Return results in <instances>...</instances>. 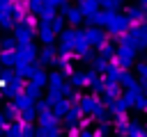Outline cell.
<instances>
[{
	"instance_id": "1",
	"label": "cell",
	"mask_w": 147,
	"mask_h": 137,
	"mask_svg": "<svg viewBox=\"0 0 147 137\" xmlns=\"http://www.w3.org/2000/svg\"><path fill=\"white\" fill-rule=\"evenodd\" d=\"M83 32H85L87 43H90L92 48H96V50H99V48H101V46L108 41V37H106V32L101 30V25H87Z\"/></svg>"
},
{
	"instance_id": "2",
	"label": "cell",
	"mask_w": 147,
	"mask_h": 137,
	"mask_svg": "<svg viewBox=\"0 0 147 137\" xmlns=\"http://www.w3.org/2000/svg\"><path fill=\"white\" fill-rule=\"evenodd\" d=\"M136 50L138 48H133V46H119L117 55H115V62L119 66H124V68H131L136 64Z\"/></svg>"
},
{
	"instance_id": "3",
	"label": "cell",
	"mask_w": 147,
	"mask_h": 137,
	"mask_svg": "<svg viewBox=\"0 0 147 137\" xmlns=\"http://www.w3.org/2000/svg\"><path fill=\"white\" fill-rule=\"evenodd\" d=\"M129 27H131V21H129V16H126V14H124V16H122V14H117V16L113 18V23H108V25H106V30H108V34H110L113 39H115V37H119L122 32H126Z\"/></svg>"
},
{
	"instance_id": "4",
	"label": "cell",
	"mask_w": 147,
	"mask_h": 137,
	"mask_svg": "<svg viewBox=\"0 0 147 137\" xmlns=\"http://www.w3.org/2000/svg\"><path fill=\"white\" fill-rule=\"evenodd\" d=\"M11 34L18 39V43H28V41H32L34 37H37V27H32V25H28V23H16L14 25V30H11Z\"/></svg>"
},
{
	"instance_id": "5",
	"label": "cell",
	"mask_w": 147,
	"mask_h": 137,
	"mask_svg": "<svg viewBox=\"0 0 147 137\" xmlns=\"http://www.w3.org/2000/svg\"><path fill=\"white\" fill-rule=\"evenodd\" d=\"M37 55H39V50H37V46H34L32 41L16 46V59H18V62H34Z\"/></svg>"
},
{
	"instance_id": "6",
	"label": "cell",
	"mask_w": 147,
	"mask_h": 137,
	"mask_svg": "<svg viewBox=\"0 0 147 137\" xmlns=\"http://www.w3.org/2000/svg\"><path fill=\"white\" fill-rule=\"evenodd\" d=\"M57 55H60V50L55 48V43H44V48L39 50L37 64H41V66H53L55 59H57Z\"/></svg>"
},
{
	"instance_id": "7",
	"label": "cell",
	"mask_w": 147,
	"mask_h": 137,
	"mask_svg": "<svg viewBox=\"0 0 147 137\" xmlns=\"http://www.w3.org/2000/svg\"><path fill=\"white\" fill-rule=\"evenodd\" d=\"M57 37H60V34L51 27V23H41V21H39V25H37V39H39L41 43H55Z\"/></svg>"
},
{
	"instance_id": "8",
	"label": "cell",
	"mask_w": 147,
	"mask_h": 137,
	"mask_svg": "<svg viewBox=\"0 0 147 137\" xmlns=\"http://www.w3.org/2000/svg\"><path fill=\"white\" fill-rule=\"evenodd\" d=\"M119 84L126 89V91H136V94H142L145 91V87H142V82H138V78L133 75V73H129V68L124 71V75H122V80H119Z\"/></svg>"
},
{
	"instance_id": "9",
	"label": "cell",
	"mask_w": 147,
	"mask_h": 137,
	"mask_svg": "<svg viewBox=\"0 0 147 137\" xmlns=\"http://www.w3.org/2000/svg\"><path fill=\"white\" fill-rule=\"evenodd\" d=\"M101 96H103V103H106V105L115 103V100L119 98V82L106 78V87H103V94H101Z\"/></svg>"
},
{
	"instance_id": "10",
	"label": "cell",
	"mask_w": 147,
	"mask_h": 137,
	"mask_svg": "<svg viewBox=\"0 0 147 137\" xmlns=\"http://www.w3.org/2000/svg\"><path fill=\"white\" fill-rule=\"evenodd\" d=\"M101 103H103V100H99V96H83V98L78 100V105H80L83 114H94V112H96V107H99Z\"/></svg>"
},
{
	"instance_id": "11",
	"label": "cell",
	"mask_w": 147,
	"mask_h": 137,
	"mask_svg": "<svg viewBox=\"0 0 147 137\" xmlns=\"http://www.w3.org/2000/svg\"><path fill=\"white\" fill-rule=\"evenodd\" d=\"M126 16H129L131 23H145L147 11H145L142 5H131V7H126Z\"/></svg>"
},
{
	"instance_id": "12",
	"label": "cell",
	"mask_w": 147,
	"mask_h": 137,
	"mask_svg": "<svg viewBox=\"0 0 147 137\" xmlns=\"http://www.w3.org/2000/svg\"><path fill=\"white\" fill-rule=\"evenodd\" d=\"M30 80H32V82H37L39 87H48V73L44 71V66H41V64H32Z\"/></svg>"
},
{
	"instance_id": "13",
	"label": "cell",
	"mask_w": 147,
	"mask_h": 137,
	"mask_svg": "<svg viewBox=\"0 0 147 137\" xmlns=\"http://www.w3.org/2000/svg\"><path fill=\"white\" fill-rule=\"evenodd\" d=\"M80 119H83V110H80L78 103H74V105L69 107V112L64 114V123H67V126H74V123H80Z\"/></svg>"
},
{
	"instance_id": "14",
	"label": "cell",
	"mask_w": 147,
	"mask_h": 137,
	"mask_svg": "<svg viewBox=\"0 0 147 137\" xmlns=\"http://www.w3.org/2000/svg\"><path fill=\"white\" fill-rule=\"evenodd\" d=\"M124 71H126V68H124V66H119V64L113 59V62H110V66L106 68V73H103V75H106L108 80H115V82H119V80H122V75H124Z\"/></svg>"
},
{
	"instance_id": "15",
	"label": "cell",
	"mask_w": 147,
	"mask_h": 137,
	"mask_svg": "<svg viewBox=\"0 0 147 137\" xmlns=\"http://www.w3.org/2000/svg\"><path fill=\"white\" fill-rule=\"evenodd\" d=\"M62 84H64V73H62L60 68H53V71L48 73V87L62 89Z\"/></svg>"
},
{
	"instance_id": "16",
	"label": "cell",
	"mask_w": 147,
	"mask_h": 137,
	"mask_svg": "<svg viewBox=\"0 0 147 137\" xmlns=\"http://www.w3.org/2000/svg\"><path fill=\"white\" fill-rule=\"evenodd\" d=\"M69 80H71V84H74V87H78V89H85V87L90 84L87 71H74V75H71Z\"/></svg>"
},
{
	"instance_id": "17",
	"label": "cell",
	"mask_w": 147,
	"mask_h": 137,
	"mask_svg": "<svg viewBox=\"0 0 147 137\" xmlns=\"http://www.w3.org/2000/svg\"><path fill=\"white\" fill-rule=\"evenodd\" d=\"M57 121H60V119L55 116L53 107H51V110H44V112L37 114V123H39V126H51V123H57Z\"/></svg>"
},
{
	"instance_id": "18",
	"label": "cell",
	"mask_w": 147,
	"mask_h": 137,
	"mask_svg": "<svg viewBox=\"0 0 147 137\" xmlns=\"http://www.w3.org/2000/svg\"><path fill=\"white\" fill-rule=\"evenodd\" d=\"M5 135H9V137H23V121L21 119H14L11 123H7Z\"/></svg>"
},
{
	"instance_id": "19",
	"label": "cell",
	"mask_w": 147,
	"mask_h": 137,
	"mask_svg": "<svg viewBox=\"0 0 147 137\" xmlns=\"http://www.w3.org/2000/svg\"><path fill=\"white\" fill-rule=\"evenodd\" d=\"M55 16H57V7L55 5H44V9L39 11V21L41 23H51Z\"/></svg>"
},
{
	"instance_id": "20",
	"label": "cell",
	"mask_w": 147,
	"mask_h": 137,
	"mask_svg": "<svg viewBox=\"0 0 147 137\" xmlns=\"http://www.w3.org/2000/svg\"><path fill=\"white\" fill-rule=\"evenodd\" d=\"M80 21H85V14L80 7H71L69 14H67V23L69 25H80Z\"/></svg>"
},
{
	"instance_id": "21",
	"label": "cell",
	"mask_w": 147,
	"mask_h": 137,
	"mask_svg": "<svg viewBox=\"0 0 147 137\" xmlns=\"http://www.w3.org/2000/svg\"><path fill=\"white\" fill-rule=\"evenodd\" d=\"M14 105H16L18 110H25V107H32V105H34V100H32L25 91H21V94H16V96H14Z\"/></svg>"
},
{
	"instance_id": "22",
	"label": "cell",
	"mask_w": 147,
	"mask_h": 137,
	"mask_svg": "<svg viewBox=\"0 0 147 137\" xmlns=\"http://www.w3.org/2000/svg\"><path fill=\"white\" fill-rule=\"evenodd\" d=\"M0 62L2 66H16V48L14 50H0Z\"/></svg>"
},
{
	"instance_id": "23",
	"label": "cell",
	"mask_w": 147,
	"mask_h": 137,
	"mask_svg": "<svg viewBox=\"0 0 147 137\" xmlns=\"http://www.w3.org/2000/svg\"><path fill=\"white\" fill-rule=\"evenodd\" d=\"M71 105H74V103H71L69 98H67V100L62 98L60 103H55V105H53V112H55V116H57V119H64V114L69 112V107H71Z\"/></svg>"
},
{
	"instance_id": "24",
	"label": "cell",
	"mask_w": 147,
	"mask_h": 137,
	"mask_svg": "<svg viewBox=\"0 0 147 137\" xmlns=\"http://www.w3.org/2000/svg\"><path fill=\"white\" fill-rule=\"evenodd\" d=\"M32 64H34V62H16L14 73H18L21 78H30V73H32Z\"/></svg>"
},
{
	"instance_id": "25",
	"label": "cell",
	"mask_w": 147,
	"mask_h": 137,
	"mask_svg": "<svg viewBox=\"0 0 147 137\" xmlns=\"http://www.w3.org/2000/svg\"><path fill=\"white\" fill-rule=\"evenodd\" d=\"M41 89H44V87H39L37 82H32V80H30V82H25V89H23V91H25L32 100H37V98L41 96Z\"/></svg>"
},
{
	"instance_id": "26",
	"label": "cell",
	"mask_w": 147,
	"mask_h": 137,
	"mask_svg": "<svg viewBox=\"0 0 147 137\" xmlns=\"http://www.w3.org/2000/svg\"><path fill=\"white\" fill-rule=\"evenodd\" d=\"M126 135H129V137H142V135H145V126H140L138 121H129Z\"/></svg>"
},
{
	"instance_id": "27",
	"label": "cell",
	"mask_w": 147,
	"mask_h": 137,
	"mask_svg": "<svg viewBox=\"0 0 147 137\" xmlns=\"http://www.w3.org/2000/svg\"><path fill=\"white\" fill-rule=\"evenodd\" d=\"M62 130H60V121L57 123H51V126H39V135H46V137H57Z\"/></svg>"
},
{
	"instance_id": "28",
	"label": "cell",
	"mask_w": 147,
	"mask_h": 137,
	"mask_svg": "<svg viewBox=\"0 0 147 137\" xmlns=\"http://www.w3.org/2000/svg\"><path fill=\"white\" fill-rule=\"evenodd\" d=\"M62 98H64V91H62V89H53V87H48V91H46V100H48L51 105L60 103Z\"/></svg>"
},
{
	"instance_id": "29",
	"label": "cell",
	"mask_w": 147,
	"mask_h": 137,
	"mask_svg": "<svg viewBox=\"0 0 147 137\" xmlns=\"http://www.w3.org/2000/svg\"><path fill=\"white\" fill-rule=\"evenodd\" d=\"M16 46H18V39L14 34H7V37L0 39V50H14Z\"/></svg>"
},
{
	"instance_id": "30",
	"label": "cell",
	"mask_w": 147,
	"mask_h": 137,
	"mask_svg": "<svg viewBox=\"0 0 147 137\" xmlns=\"http://www.w3.org/2000/svg\"><path fill=\"white\" fill-rule=\"evenodd\" d=\"M99 5H101L99 0H83L78 7L83 9V14H85V16H90V14H94V11L99 9Z\"/></svg>"
},
{
	"instance_id": "31",
	"label": "cell",
	"mask_w": 147,
	"mask_h": 137,
	"mask_svg": "<svg viewBox=\"0 0 147 137\" xmlns=\"http://www.w3.org/2000/svg\"><path fill=\"white\" fill-rule=\"evenodd\" d=\"M21 121H23V123H34V121H37V110H34V105L21 110Z\"/></svg>"
},
{
	"instance_id": "32",
	"label": "cell",
	"mask_w": 147,
	"mask_h": 137,
	"mask_svg": "<svg viewBox=\"0 0 147 137\" xmlns=\"http://www.w3.org/2000/svg\"><path fill=\"white\" fill-rule=\"evenodd\" d=\"M51 27L57 32V34H62V30L67 27V16H62V14H57L53 21H51Z\"/></svg>"
},
{
	"instance_id": "33",
	"label": "cell",
	"mask_w": 147,
	"mask_h": 137,
	"mask_svg": "<svg viewBox=\"0 0 147 137\" xmlns=\"http://www.w3.org/2000/svg\"><path fill=\"white\" fill-rule=\"evenodd\" d=\"M99 55H103V57H108V59L113 62V59H115V55H117V48H115L113 43H108V41H106V43L99 48Z\"/></svg>"
},
{
	"instance_id": "34",
	"label": "cell",
	"mask_w": 147,
	"mask_h": 137,
	"mask_svg": "<svg viewBox=\"0 0 147 137\" xmlns=\"http://www.w3.org/2000/svg\"><path fill=\"white\" fill-rule=\"evenodd\" d=\"M92 66H94L99 73H106V68L110 66V59H108V57H103V55H96V59L92 62Z\"/></svg>"
},
{
	"instance_id": "35",
	"label": "cell",
	"mask_w": 147,
	"mask_h": 137,
	"mask_svg": "<svg viewBox=\"0 0 147 137\" xmlns=\"http://www.w3.org/2000/svg\"><path fill=\"white\" fill-rule=\"evenodd\" d=\"M103 87H106V75H103V78H94V80L87 84V89H92L94 94H103Z\"/></svg>"
},
{
	"instance_id": "36",
	"label": "cell",
	"mask_w": 147,
	"mask_h": 137,
	"mask_svg": "<svg viewBox=\"0 0 147 137\" xmlns=\"http://www.w3.org/2000/svg\"><path fill=\"white\" fill-rule=\"evenodd\" d=\"M136 98H138V94H136V91H126L124 96H119V100L124 103V107H126V110H131V107L136 105Z\"/></svg>"
},
{
	"instance_id": "37",
	"label": "cell",
	"mask_w": 147,
	"mask_h": 137,
	"mask_svg": "<svg viewBox=\"0 0 147 137\" xmlns=\"http://www.w3.org/2000/svg\"><path fill=\"white\" fill-rule=\"evenodd\" d=\"M2 112H5V116H7V119H21V110H18L14 103H11V105H7Z\"/></svg>"
},
{
	"instance_id": "38",
	"label": "cell",
	"mask_w": 147,
	"mask_h": 137,
	"mask_svg": "<svg viewBox=\"0 0 147 137\" xmlns=\"http://www.w3.org/2000/svg\"><path fill=\"white\" fill-rule=\"evenodd\" d=\"M138 112H147V96L145 94H138V98H136V105H133Z\"/></svg>"
},
{
	"instance_id": "39",
	"label": "cell",
	"mask_w": 147,
	"mask_h": 137,
	"mask_svg": "<svg viewBox=\"0 0 147 137\" xmlns=\"http://www.w3.org/2000/svg\"><path fill=\"white\" fill-rule=\"evenodd\" d=\"M51 107H53V105H51L46 98H44V100H39V98L34 100V110H37V114H39V112H44V110H51Z\"/></svg>"
},
{
	"instance_id": "40",
	"label": "cell",
	"mask_w": 147,
	"mask_h": 137,
	"mask_svg": "<svg viewBox=\"0 0 147 137\" xmlns=\"http://www.w3.org/2000/svg\"><path fill=\"white\" fill-rule=\"evenodd\" d=\"M108 126H110V123H101V121H99V126H96V130H94V137L108 135Z\"/></svg>"
},
{
	"instance_id": "41",
	"label": "cell",
	"mask_w": 147,
	"mask_h": 137,
	"mask_svg": "<svg viewBox=\"0 0 147 137\" xmlns=\"http://www.w3.org/2000/svg\"><path fill=\"white\" fill-rule=\"evenodd\" d=\"M69 9H71L69 0H67V2H62V5H57V14H62V16H67V14H69Z\"/></svg>"
},
{
	"instance_id": "42",
	"label": "cell",
	"mask_w": 147,
	"mask_h": 137,
	"mask_svg": "<svg viewBox=\"0 0 147 137\" xmlns=\"http://www.w3.org/2000/svg\"><path fill=\"white\" fill-rule=\"evenodd\" d=\"M140 82H142V87L147 89V75H145V78H140Z\"/></svg>"
},
{
	"instance_id": "43",
	"label": "cell",
	"mask_w": 147,
	"mask_h": 137,
	"mask_svg": "<svg viewBox=\"0 0 147 137\" xmlns=\"http://www.w3.org/2000/svg\"><path fill=\"white\" fill-rule=\"evenodd\" d=\"M145 135H147V126H145Z\"/></svg>"
},
{
	"instance_id": "44",
	"label": "cell",
	"mask_w": 147,
	"mask_h": 137,
	"mask_svg": "<svg viewBox=\"0 0 147 137\" xmlns=\"http://www.w3.org/2000/svg\"><path fill=\"white\" fill-rule=\"evenodd\" d=\"M78 2H83V0H78Z\"/></svg>"
}]
</instances>
